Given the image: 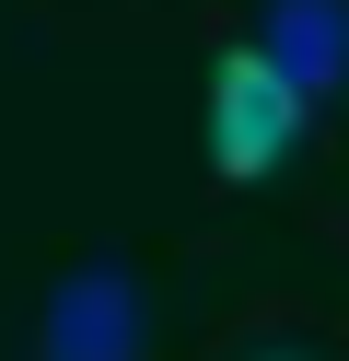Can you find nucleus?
Segmentation results:
<instances>
[{
  "instance_id": "3",
  "label": "nucleus",
  "mask_w": 349,
  "mask_h": 361,
  "mask_svg": "<svg viewBox=\"0 0 349 361\" xmlns=\"http://www.w3.org/2000/svg\"><path fill=\"white\" fill-rule=\"evenodd\" d=\"M245 47L268 59L302 105H326V94H349V0H268Z\"/></svg>"
},
{
  "instance_id": "2",
  "label": "nucleus",
  "mask_w": 349,
  "mask_h": 361,
  "mask_svg": "<svg viewBox=\"0 0 349 361\" xmlns=\"http://www.w3.org/2000/svg\"><path fill=\"white\" fill-rule=\"evenodd\" d=\"M35 361H152V291L128 268H70L35 314Z\"/></svg>"
},
{
  "instance_id": "1",
  "label": "nucleus",
  "mask_w": 349,
  "mask_h": 361,
  "mask_svg": "<svg viewBox=\"0 0 349 361\" xmlns=\"http://www.w3.org/2000/svg\"><path fill=\"white\" fill-rule=\"evenodd\" d=\"M302 117H314V105H302L256 47H221V59H209V164H221L233 187H256V175L291 164Z\"/></svg>"
}]
</instances>
